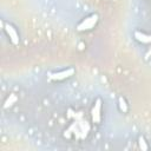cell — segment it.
I'll list each match as a JSON object with an SVG mask.
<instances>
[{
	"label": "cell",
	"instance_id": "obj_1",
	"mask_svg": "<svg viewBox=\"0 0 151 151\" xmlns=\"http://www.w3.org/2000/svg\"><path fill=\"white\" fill-rule=\"evenodd\" d=\"M98 20H99L98 14L93 13V14H91V15H88V17L84 18V19H83V20L77 25V29H78L79 32L90 31V29H92V28L97 25Z\"/></svg>",
	"mask_w": 151,
	"mask_h": 151
},
{
	"label": "cell",
	"instance_id": "obj_2",
	"mask_svg": "<svg viewBox=\"0 0 151 151\" xmlns=\"http://www.w3.org/2000/svg\"><path fill=\"white\" fill-rule=\"evenodd\" d=\"M74 72H76V70L73 67H68V68H65V70H61V71L51 73L48 76V78L51 80H54V81H60V80H65V79L71 78L74 74Z\"/></svg>",
	"mask_w": 151,
	"mask_h": 151
},
{
	"label": "cell",
	"instance_id": "obj_3",
	"mask_svg": "<svg viewBox=\"0 0 151 151\" xmlns=\"http://www.w3.org/2000/svg\"><path fill=\"white\" fill-rule=\"evenodd\" d=\"M91 118L94 124H99L101 120V99L97 98L92 109H91Z\"/></svg>",
	"mask_w": 151,
	"mask_h": 151
},
{
	"label": "cell",
	"instance_id": "obj_4",
	"mask_svg": "<svg viewBox=\"0 0 151 151\" xmlns=\"http://www.w3.org/2000/svg\"><path fill=\"white\" fill-rule=\"evenodd\" d=\"M2 26H4V29H5L6 34L8 35L9 40L12 41V44L18 45L20 42V38H19V33L17 32V29L11 24H7V22H2Z\"/></svg>",
	"mask_w": 151,
	"mask_h": 151
},
{
	"label": "cell",
	"instance_id": "obj_5",
	"mask_svg": "<svg viewBox=\"0 0 151 151\" xmlns=\"http://www.w3.org/2000/svg\"><path fill=\"white\" fill-rule=\"evenodd\" d=\"M133 35H134V39L142 44H151V34H147L142 31H136Z\"/></svg>",
	"mask_w": 151,
	"mask_h": 151
},
{
	"label": "cell",
	"instance_id": "obj_6",
	"mask_svg": "<svg viewBox=\"0 0 151 151\" xmlns=\"http://www.w3.org/2000/svg\"><path fill=\"white\" fill-rule=\"evenodd\" d=\"M118 106H119V110L123 113H126L129 111V105H127L125 98H123V97H119V99H118Z\"/></svg>",
	"mask_w": 151,
	"mask_h": 151
},
{
	"label": "cell",
	"instance_id": "obj_7",
	"mask_svg": "<svg viewBox=\"0 0 151 151\" xmlns=\"http://www.w3.org/2000/svg\"><path fill=\"white\" fill-rule=\"evenodd\" d=\"M138 145H139V147H140L142 150H144V151H146V150L150 149L147 142L145 140V138H144L143 136H139V138H138Z\"/></svg>",
	"mask_w": 151,
	"mask_h": 151
},
{
	"label": "cell",
	"instance_id": "obj_8",
	"mask_svg": "<svg viewBox=\"0 0 151 151\" xmlns=\"http://www.w3.org/2000/svg\"><path fill=\"white\" fill-rule=\"evenodd\" d=\"M15 101H17V97H15L14 94H11V96L7 98V100L5 101V105H4V107H5V109H7L8 106L13 105V103H15Z\"/></svg>",
	"mask_w": 151,
	"mask_h": 151
}]
</instances>
